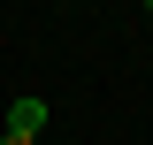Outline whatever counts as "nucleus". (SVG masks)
I'll use <instances>...</instances> for the list:
<instances>
[{"mask_svg": "<svg viewBox=\"0 0 153 145\" xmlns=\"http://www.w3.org/2000/svg\"><path fill=\"white\" fill-rule=\"evenodd\" d=\"M0 145H38V138H23V130H8V138H0Z\"/></svg>", "mask_w": 153, "mask_h": 145, "instance_id": "2", "label": "nucleus"}, {"mask_svg": "<svg viewBox=\"0 0 153 145\" xmlns=\"http://www.w3.org/2000/svg\"><path fill=\"white\" fill-rule=\"evenodd\" d=\"M8 130L38 138V130H46V99H16V107H8Z\"/></svg>", "mask_w": 153, "mask_h": 145, "instance_id": "1", "label": "nucleus"}, {"mask_svg": "<svg viewBox=\"0 0 153 145\" xmlns=\"http://www.w3.org/2000/svg\"><path fill=\"white\" fill-rule=\"evenodd\" d=\"M146 16H153V0H146Z\"/></svg>", "mask_w": 153, "mask_h": 145, "instance_id": "3", "label": "nucleus"}]
</instances>
